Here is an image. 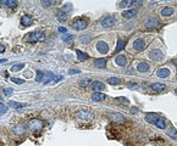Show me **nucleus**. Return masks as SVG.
Returning a JSON list of instances; mask_svg holds the SVG:
<instances>
[{"label": "nucleus", "instance_id": "obj_1", "mask_svg": "<svg viewBox=\"0 0 177 146\" xmlns=\"http://www.w3.org/2000/svg\"><path fill=\"white\" fill-rule=\"evenodd\" d=\"M44 127V123L43 121L38 119V118H34V119H31L28 122V129L31 132H41Z\"/></svg>", "mask_w": 177, "mask_h": 146}, {"label": "nucleus", "instance_id": "obj_2", "mask_svg": "<svg viewBox=\"0 0 177 146\" xmlns=\"http://www.w3.org/2000/svg\"><path fill=\"white\" fill-rule=\"evenodd\" d=\"M44 38H45V35L43 32H32L26 37V40L29 43H37V42L44 40Z\"/></svg>", "mask_w": 177, "mask_h": 146}, {"label": "nucleus", "instance_id": "obj_3", "mask_svg": "<svg viewBox=\"0 0 177 146\" xmlns=\"http://www.w3.org/2000/svg\"><path fill=\"white\" fill-rule=\"evenodd\" d=\"M88 26V19L87 18H76L72 22V28L76 31H83Z\"/></svg>", "mask_w": 177, "mask_h": 146}, {"label": "nucleus", "instance_id": "obj_4", "mask_svg": "<svg viewBox=\"0 0 177 146\" xmlns=\"http://www.w3.org/2000/svg\"><path fill=\"white\" fill-rule=\"evenodd\" d=\"M77 117L80 119L82 121H86V122H91L93 118H94V116L91 111H87V110H82V111H78L77 112Z\"/></svg>", "mask_w": 177, "mask_h": 146}, {"label": "nucleus", "instance_id": "obj_5", "mask_svg": "<svg viewBox=\"0 0 177 146\" xmlns=\"http://www.w3.org/2000/svg\"><path fill=\"white\" fill-rule=\"evenodd\" d=\"M115 23H116V19H115L114 16H106V17H104V18L102 19V22H100V24H102L103 27H105V28H110V27H112Z\"/></svg>", "mask_w": 177, "mask_h": 146}, {"label": "nucleus", "instance_id": "obj_6", "mask_svg": "<svg viewBox=\"0 0 177 146\" xmlns=\"http://www.w3.org/2000/svg\"><path fill=\"white\" fill-rule=\"evenodd\" d=\"M109 119H110L111 122H114V123H125V122H126L125 117H123L122 114H120V113H117V112L110 113V114H109Z\"/></svg>", "mask_w": 177, "mask_h": 146}, {"label": "nucleus", "instance_id": "obj_7", "mask_svg": "<svg viewBox=\"0 0 177 146\" xmlns=\"http://www.w3.org/2000/svg\"><path fill=\"white\" fill-rule=\"evenodd\" d=\"M149 57L152 58V60L154 61H160L164 58V54L161 50H158V49H154V50H152L149 53Z\"/></svg>", "mask_w": 177, "mask_h": 146}, {"label": "nucleus", "instance_id": "obj_8", "mask_svg": "<svg viewBox=\"0 0 177 146\" xmlns=\"http://www.w3.org/2000/svg\"><path fill=\"white\" fill-rule=\"evenodd\" d=\"M145 40L144 39H136V40L133 42V47H134V50H137V51H142V50H144V47H145Z\"/></svg>", "mask_w": 177, "mask_h": 146}, {"label": "nucleus", "instance_id": "obj_9", "mask_svg": "<svg viewBox=\"0 0 177 146\" xmlns=\"http://www.w3.org/2000/svg\"><path fill=\"white\" fill-rule=\"evenodd\" d=\"M96 49L100 54H107V51H109V45H107V43H105V42H98Z\"/></svg>", "mask_w": 177, "mask_h": 146}, {"label": "nucleus", "instance_id": "obj_10", "mask_svg": "<svg viewBox=\"0 0 177 146\" xmlns=\"http://www.w3.org/2000/svg\"><path fill=\"white\" fill-rule=\"evenodd\" d=\"M12 132L15 135H23L26 133V128H25V125L23 124H16L12 127Z\"/></svg>", "mask_w": 177, "mask_h": 146}, {"label": "nucleus", "instance_id": "obj_11", "mask_svg": "<svg viewBox=\"0 0 177 146\" xmlns=\"http://www.w3.org/2000/svg\"><path fill=\"white\" fill-rule=\"evenodd\" d=\"M92 88H93V90L95 93H100V91H103L105 89V84L99 82V81H95V82L92 83Z\"/></svg>", "mask_w": 177, "mask_h": 146}, {"label": "nucleus", "instance_id": "obj_12", "mask_svg": "<svg viewBox=\"0 0 177 146\" xmlns=\"http://www.w3.org/2000/svg\"><path fill=\"white\" fill-rule=\"evenodd\" d=\"M158 119H159V116L156 113H148L145 116V121L148 123H150V124H155Z\"/></svg>", "mask_w": 177, "mask_h": 146}, {"label": "nucleus", "instance_id": "obj_13", "mask_svg": "<svg viewBox=\"0 0 177 146\" xmlns=\"http://www.w3.org/2000/svg\"><path fill=\"white\" fill-rule=\"evenodd\" d=\"M21 24H22L23 27H29V26L33 24V19L29 17V16H27V15H23V16L21 17Z\"/></svg>", "mask_w": 177, "mask_h": 146}, {"label": "nucleus", "instance_id": "obj_14", "mask_svg": "<svg viewBox=\"0 0 177 146\" xmlns=\"http://www.w3.org/2000/svg\"><path fill=\"white\" fill-rule=\"evenodd\" d=\"M115 63H116L117 66H121V67L126 66V65H127V57L123 56V55H119V56L115 58Z\"/></svg>", "mask_w": 177, "mask_h": 146}, {"label": "nucleus", "instance_id": "obj_15", "mask_svg": "<svg viewBox=\"0 0 177 146\" xmlns=\"http://www.w3.org/2000/svg\"><path fill=\"white\" fill-rule=\"evenodd\" d=\"M136 15H137V10H136V9L127 10V11H123V12H122V17H123V18H127V19L133 18Z\"/></svg>", "mask_w": 177, "mask_h": 146}, {"label": "nucleus", "instance_id": "obj_16", "mask_svg": "<svg viewBox=\"0 0 177 146\" xmlns=\"http://www.w3.org/2000/svg\"><path fill=\"white\" fill-rule=\"evenodd\" d=\"M106 99V95L103 94V93H93L92 94V100L93 101H104Z\"/></svg>", "mask_w": 177, "mask_h": 146}, {"label": "nucleus", "instance_id": "obj_17", "mask_svg": "<svg viewBox=\"0 0 177 146\" xmlns=\"http://www.w3.org/2000/svg\"><path fill=\"white\" fill-rule=\"evenodd\" d=\"M158 24H159V21L156 18H149V19H147V22H145L147 28H155V27H158Z\"/></svg>", "mask_w": 177, "mask_h": 146}, {"label": "nucleus", "instance_id": "obj_18", "mask_svg": "<svg viewBox=\"0 0 177 146\" xmlns=\"http://www.w3.org/2000/svg\"><path fill=\"white\" fill-rule=\"evenodd\" d=\"M137 70H138L139 72H142V73H147L149 71V65L147 62H139L138 65H137Z\"/></svg>", "mask_w": 177, "mask_h": 146}, {"label": "nucleus", "instance_id": "obj_19", "mask_svg": "<svg viewBox=\"0 0 177 146\" xmlns=\"http://www.w3.org/2000/svg\"><path fill=\"white\" fill-rule=\"evenodd\" d=\"M156 76L159 78H166L170 76V70H168V68H160V70L156 71Z\"/></svg>", "mask_w": 177, "mask_h": 146}, {"label": "nucleus", "instance_id": "obj_20", "mask_svg": "<svg viewBox=\"0 0 177 146\" xmlns=\"http://www.w3.org/2000/svg\"><path fill=\"white\" fill-rule=\"evenodd\" d=\"M152 89L154 91H162L166 89V85L161 84V83H154V84H152Z\"/></svg>", "mask_w": 177, "mask_h": 146}, {"label": "nucleus", "instance_id": "obj_21", "mask_svg": "<svg viewBox=\"0 0 177 146\" xmlns=\"http://www.w3.org/2000/svg\"><path fill=\"white\" fill-rule=\"evenodd\" d=\"M76 54H77V58L80 61H87L88 58H89V56H88V54H86V53H83V51H81V50H77L76 51Z\"/></svg>", "mask_w": 177, "mask_h": 146}, {"label": "nucleus", "instance_id": "obj_22", "mask_svg": "<svg viewBox=\"0 0 177 146\" xmlns=\"http://www.w3.org/2000/svg\"><path fill=\"white\" fill-rule=\"evenodd\" d=\"M173 14V9L172 7H164L162 10H161V16H164V17H169V16H171Z\"/></svg>", "mask_w": 177, "mask_h": 146}, {"label": "nucleus", "instance_id": "obj_23", "mask_svg": "<svg viewBox=\"0 0 177 146\" xmlns=\"http://www.w3.org/2000/svg\"><path fill=\"white\" fill-rule=\"evenodd\" d=\"M1 4H5L7 7L11 9L17 7V1H15V0H1Z\"/></svg>", "mask_w": 177, "mask_h": 146}, {"label": "nucleus", "instance_id": "obj_24", "mask_svg": "<svg viewBox=\"0 0 177 146\" xmlns=\"http://www.w3.org/2000/svg\"><path fill=\"white\" fill-rule=\"evenodd\" d=\"M95 66L98 67V68H104L105 66H106V63H107V61H106V58H98V60H95Z\"/></svg>", "mask_w": 177, "mask_h": 146}, {"label": "nucleus", "instance_id": "obj_25", "mask_svg": "<svg viewBox=\"0 0 177 146\" xmlns=\"http://www.w3.org/2000/svg\"><path fill=\"white\" fill-rule=\"evenodd\" d=\"M67 18H68V14H66V12L61 11V10H60V11L57 12V19H59V21H61V22H65Z\"/></svg>", "mask_w": 177, "mask_h": 146}, {"label": "nucleus", "instance_id": "obj_26", "mask_svg": "<svg viewBox=\"0 0 177 146\" xmlns=\"http://www.w3.org/2000/svg\"><path fill=\"white\" fill-rule=\"evenodd\" d=\"M125 46H126V42L123 40V39H120V40L117 42V46H116V50H115L116 54H117V53H120L122 49H125Z\"/></svg>", "mask_w": 177, "mask_h": 146}, {"label": "nucleus", "instance_id": "obj_27", "mask_svg": "<svg viewBox=\"0 0 177 146\" xmlns=\"http://www.w3.org/2000/svg\"><path fill=\"white\" fill-rule=\"evenodd\" d=\"M107 83L111 84V85H117V84L121 83V79L120 78H117V77H110L109 79H107Z\"/></svg>", "mask_w": 177, "mask_h": 146}, {"label": "nucleus", "instance_id": "obj_28", "mask_svg": "<svg viewBox=\"0 0 177 146\" xmlns=\"http://www.w3.org/2000/svg\"><path fill=\"white\" fill-rule=\"evenodd\" d=\"M9 106L12 107V109H21V107H25L26 104H20V102H16V101H10L9 102Z\"/></svg>", "mask_w": 177, "mask_h": 146}, {"label": "nucleus", "instance_id": "obj_29", "mask_svg": "<svg viewBox=\"0 0 177 146\" xmlns=\"http://www.w3.org/2000/svg\"><path fill=\"white\" fill-rule=\"evenodd\" d=\"M116 102L119 104V105H128V99H126V97L123 96H119V97H116Z\"/></svg>", "mask_w": 177, "mask_h": 146}, {"label": "nucleus", "instance_id": "obj_30", "mask_svg": "<svg viewBox=\"0 0 177 146\" xmlns=\"http://www.w3.org/2000/svg\"><path fill=\"white\" fill-rule=\"evenodd\" d=\"M155 125L158 127V128H160V129H165L166 128V121L165 119H158L156 121V123H155Z\"/></svg>", "mask_w": 177, "mask_h": 146}, {"label": "nucleus", "instance_id": "obj_31", "mask_svg": "<svg viewBox=\"0 0 177 146\" xmlns=\"http://www.w3.org/2000/svg\"><path fill=\"white\" fill-rule=\"evenodd\" d=\"M23 67H25V63H16V65H14V66L11 67V71H12V72H17V71H20V70H22Z\"/></svg>", "mask_w": 177, "mask_h": 146}, {"label": "nucleus", "instance_id": "obj_32", "mask_svg": "<svg viewBox=\"0 0 177 146\" xmlns=\"http://www.w3.org/2000/svg\"><path fill=\"white\" fill-rule=\"evenodd\" d=\"M43 78H44V73L41 72V71H38V72H37V76H36V82L42 83V82H43Z\"/></svg>", "mask_w": 177, "mask_h": 146}, {"label": "nucleus", "instance_id": "obj_33", "mask_svg": "<svg viewBox=\"0 0 177 146\" xmlns=\"http://www.w3.org/2000/svg\"><path fill=\"white\" fill-rule=\"evenodd\" d=\"M62 40L66 42V43H72L73 42V37L70 35V34H64L62 35Z\"/></svg>", "mask_w": 177, "mask_h": 146}, {"label": "nucleus", "instance_id": "obj_34", "mask_svg": "<svg viewBox=\"0 0 177 146\" xmlns=\"http://www.w3.org/2000/svg\"><path fill=\"white\" fill-rule=\"evenodd\" d=\"M91 40H92V37H91V35H84V37L81 38L82 44H87V43H89Z\"/></svg>", "mask_w": 177, "mask_h": 146}, {"label": "nucleus", "instance_id": "obj_35", "mask_svg": "<svg viewBox=\"0 0 177 146\" xmlns=\"http://www.w3.org/2000/svg\"><path fill=\"white\" fill-rule=\"evenodd\" d=\"M168 135L171 136L172 139H177V130H175V129H170V130L168 132Z\"/></svg>", "mask_w": 177, "mask_h": 146}, {"label": "nucleus", "instance_id": "obj_36", "mask_svg": "<svg viewBox=\"0 0 177 146\" xmlns=\"http://www.w3.org/2000/svg\"><path fill=\"white\" fill-rule=\"evenodd\" d=\"M92 82H91V79H82L81 82H80V85L81 86H88Z\"/></svg>", "mask_w": 177, "mask_h": 146}, {"label": "nucleus", "instance_id": "obj_37", "mask_svg": "<svg viewBox=\"0 0 177 146\" xmlns=\"http://www.w3.org/2000/svg\"><path fill=\"white\" fill-rule=\"evenodd\" d=\"M71 9H72V5H71V4H67V5H65V6L61 9V11H64V12L67 14V11H70Z\"/></svg>", "mask_w": 177, "mask_h": 146}, {"label": "nucleus", "instance_id": "obj_38", "mask_svg": "<svg viewBox=\"0 0 177 146\" xmlns=\"http://www.w3.org/2000/svg\"><path fill=\"white\" fill-rule=\"evenodd\" d=\"M12 91H14V89H12V88H5V89H4V94H5L6 96L11 95V94H12Z\"/></svg>", "mask_w": 177, "mask_h": 146}, {"label": "nucleus", "instance_id": "obj_39", "mask_svg": "<svg viewBox=\"0 0 177 146\" xmlns=\"http://www.w3.org/2000/svg\"><path fill=\"white\" fill-rule=\"evenodd\" d=\"M11 82L16 83V84H23L25 81L23 79H20V78H11Z\"/></svg>", "mask_w": 177, "mask_h": 146}, {"label": "nucleus", "instance_id": "obj_40", "mask_svg": "<svg viewBox=\"0 0 177 146\" xmlns=\"http://www.w3.org/2000/svg\"><path fill=\"white\" fill-rule=\"evenodd\" d=\"M41 4H42L44 7H48V6H50V5L53 4V1H46V0H42Z\"/></svg>", "mask_w": 177, "mask_h": 146}, {"label": "nucleus", "instance_id": "obj_41", "mask_svg": "<svg viewBox=\"0 0 177 146\" xmlns=\"http://www.w3.org/2000/svg\"><path fill=\"white\" fill-rule=\"evenodd\" d=\"M6 110H7V107L5 106V105H0V113H5L6 112Z\"/></svg>", "mask_w": 177, "mask_h": 146}, {"label": "nucleus", "instance_id": "obj_42", "mask_svg": "<svg viewBox=\"0 0 177 146\" xmlns=\"http://www.w3.org/2000/svg\"><path fill=\"white\" fill-rule=\"evenodd\" d=\"M77 73H81L80 70H68V74H77Z\"/></svg>", "mask_w": 177, "mask_h": 146}, {"label": "nucleus", "instance_id": "obj_43", "mask_svg": "<svg viewBox=\"0 0 177 146\" xmlns=\"http://www.w3.org/2000/svg\"><path fill=\"white\" fill-rule=\"evenodd\" d=\"M59 32H61V33H66V28H64V27H59Z\"/></svg>", "mask_w": 177, "mask_h": 146}, {"label": "nucleus", "instance_id": "obj_44", "mask_svg": "<svg viewBox=\"0 0 177 146\" xmlns=\"http://www.w3.org/2000/svg\"><path fill=\"white\" fill-rule=\"evenodd\" d=\"M4 51H5V46H4L3 44H0V54L4 53Z\"/></svg>", "mask_w": 177, "mask_h": 146}, {"label": "nucleus", "instance_id": "obj_45", "mask_svg": "<svg viewBox=\"0 0 177 146\" xmlns=\"http://www.w3.org/2000/svg\"><path fill=\"white\" fill-rule=\"evenodd\" d=\"M7 60H6V58H3V60H0V63H3V62H6Z\"/></svg>", "mask_w": 177, "mask_h": 146}, {"label": "nucleus", "instance_id": "obj_46", "mask_svg": "<svg viewBox=\"0 0 177 146\" xmlns=\"http://www.w3.org/2000/svg\"><path fill=\"white\" fill-rule=\"evenodd\" d=\"M175 93H176V94H177V88H176V89H175Z\"/></svg>", "mask_w": 177, "mask_h": 146}]
</instances>
